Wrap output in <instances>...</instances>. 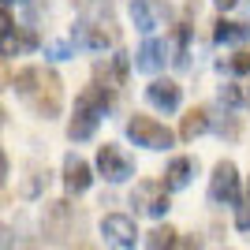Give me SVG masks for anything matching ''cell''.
Segmentation results:
<instances>
[{"instance_id": "obj_1", "label": "cell", "mask_w": 250, "mask_h": 250, "mask_svg": "<svg viewBox=\"0 0 250 250\" xmlns=\"http://www.w3.org/2000/svg\"><path fill=\"white\" fill-rule=\"evenodd\" d=\"M127 138H131L135 146H142V149H168L172 142H176V135H172L161 120L142 116V112H135L131 120H127Z\"/></svg>"}, {"instance_id": "obj_2", "label": "cell", "mask_w": 250, "mask_h": 250, "mask_svg": "<svg viewBox=\"0 0 250 250\" xmlns=\"http://www.w3.org/2000/svg\"><path fill=\"white\" fill-rule=\"evenodd\" d=\"M26 104H30L34 116H42V120L60 116V108H63V83H60V75L52 71V67L42 71V83H38V90L26 97Z\"/></svg>"}, {"instance_id": "obj_3", "label": "cell", "mask_w": 250, "mask_h": 250, "mask_svg": "<svg viewBox=\"0 0 250 250\" xmlns=\"http://www.w3.org/2000/svg\"><path fill=\"white\" fill-rule=\"evenodd\" d=\"M209 202L213 206H239V168L231 161H217L213 165V176H209Z\"/></svg>"}, {"instance_id": "obj_4", "label": "cell", "mask_w": 250, "mask_h": 250, "mask_svg": "<svg viewBox=\"0 0 250 250\" xmlns=\"http://www.w3.org/2000/svg\"><path fill=\"white\" fill-rule=\"evenodd\" d=\"M131 206H135V213H146V217L161 220L172 209V202H168V183L161 179H142L135 190H131Z\"/></svg>"}, {"instance_id": "obj_5", "label": "cell", "mask_w": 250, "mask_h": 250, "mask_svg": "<svg viewBox=\"0 0 250 250\" xmlns=\"http://www.w3.org/2000/svg\"><path fill=\"white\" fill-rule=\"evenodd\" d=\"M97 172L108 183H127V179H135V157L124 153L120 146H112V142H104L97 149Z\"/></svg>"}, {"instance_id": "obj_6", "label": "cell", "mask_w": 250, "mask_h": 250, "mask_svg": "<svg viewBox=\"0 0 250 250\" xmlns=\"http://www.w3.org/2000/svg\"><path fill=\"white\" fill-rule=\"evenodd\" d=\"M120 34L108 26V22H94V19H79L71 30V42L75 49H90V52H104L108 45H116Z\"/></svg>"}, {"instance_id": "obj_7", "label": "cell", "mask_w": 250, "mask_h": 250, "mask_svg": "<svg viewBox=\"0 0 250 250\" xmlns=\"http://www.w3.org/2000/svg\"><path fill=\"white\" fill-rule=\"evenodd\" d=\"M101 235H104V243L127 250V247L138 243V224H135V217H127V213H104L101 217Z\"/></svg>"}, {"instance_id": "obj_8", "label": "cell", "mask_w": 250, "mask_h": 250, "mask_svg": "<svg viewBox=\"0 0 250 250\" xmlns=\"http://www.w3.org/2000/svg\"><path fill=\"white\" fill-rule=\"evenodd\" d=\"M127 11H131V22H135L138 34H153L157 26H165V19H168L165 0H131Z\"/></svg>"}, {"instance_id": "obj_9", "label": "cell", "mask_w": 250, "mask_h": 250, "mask_svg": "<svg viewBox=\"0 0 250 250\" xmlns=\"http://www.w3.org/2000/svg\"><path fill=\"white\" fill-rule=\"evenodd\" d=\"M146 101L153 104L157 112H176L179 104H183V86L176 79H153L146 86Z\"/></svg>"}, {"instance_id": "obj_10", "label": "cell", "mask_w": 250, "mask_h": 250, "mask_svg": "<svg viewBox=\"0 0 250 250\" xmlns=\"http://www.w3.org/2000/svg\"><path fill=\"white\" fill-rule=\"evenodd\" d=\"M90 183H94L90 161H83L79 153H67L63 157V187H67V194H86Z\"/></svg>"}, {"instance_id": "obj_11", "label": "cell", "mask_w": 250, "mask_h": 250, "mask_svg": "<svg viewBox=\"0 0 250 250\" xmlns=\"http://www.w3.org/2000/svg\"><path fill=\"white\" fill-rule=\"evenodd\" d=\"M165 63H168V45L161 42V38H146V42H142V49L135 52V71L157 75Z\"/></svg>"}, {"instance_id": "obj_12", "label": "cell", "mask_w": 250, "mask_h": 250, "mask_svg": "<svg viewBox=\"0 0 250 250\" xmlns=\"http://www.w3.org/2000/svg\"><path fill=\"white\" fill-rule=\"evenodd\" d=\"M127 71H131V60H127V52H116V56H108V63H97L94 67V83H101V86H124V79H127Z\"/></svg>"}, {"instance_id": "obj_13", "label": "cell", "mask_w": 250, "mask_h": 250, "mask_svg": "<svg viewBox=\"0 0 250 250\" xmlns=\"http://www.w3.org/2000/svg\"><path fill=\"white\" fill-rule=\"evenodd\" d=\"M67 220H71V206H67V202H49V206H45V213H42L45 235L63 239V235H67Z\"/></svg>"}, {"instance_id": "obj_14", "label": "cell", "mask_w": 250, "mask_h": 250, "mask_svg": "<svg viewBox=\"0 0 250 250\" xmlns=\"http://www.w3.org/2000/svg\"><path fill=\"white\" fill-rule=\"evenodd\" d=\"M194 172H198V161H194V157H172V161H168V168H165L168 190H183L190 179H194Z\"/></svg>"}, {"instance_id": "obj_15", "label": "cell", "mask_w": 250, "mask_h": 250, "mask_svg": "<svg viewBox=\"0 0 250 250\" xmlns=\"http://www.w3.org/2000/svg\"><path fill=\"white\" fill-rule=\"evenodd\" d=\"M42 71H45V67L30 63V67H19L15 75L8 71V79H4V83H8V90H15V94H19L22 101H26V97H30L34 90H38V83H42Z\"/></svg>"}, {"instance_id": "obj_16", "label": "cell", "mask_w": 250, "mask_h": 250, "mask_svg": "<svg viewBox=\"0 0 250 250\" xmlns=\"http://www.w3.org/2000/svg\"><path fill=\"white\" fill-rule=\"evenodd\" d=\"M213 42L217 45H247L250 26L247 22H231V19H217L213 22Z\"/></svg>"}, {"instance_id": "obj_17", "label": "cell", "mask_w": 250, "mask_h": 250, "mask_svg": "<svg viewBox=\"0 0 250 250\" xmlns=\"http://www.w3.org/2000/svg\"><path fill=\"white\" fill-rule=\"evenodd\" d=\"M209 127H213L209 108H190V112L183 116V124H179V138H183V142H194L198 135H206Z\"/></svg>"}, {"instance_id": "obj_18", "label": "cell", "mask_w": 250, "mask_h": 250, "mask_svg": "<svg viewBox=\"0 0 250 250\" xmlns=\"http://www.w3.org/2000/svg\"><path fill=\"white\" fill-rule=\"evenodd\" d=\"M97 116H86V112H75L71 116V124H67V138L71 142H86V138H94V131H97Z\"/></svg>"}, {"instance_id": "obj_19", "label": "cell", "mask_w": 250, "mask_h": 250, "mask_svg": "<svg viewBox=\"0 0 250 250\" xmlns=\"http://www.w3.org/2000/svg\"><path fill=\"white\" fill-rule=\"evenodd\" d=\"M220 104H224V108H247L250 104V86L247 83H224L220 86Z\"/></svg>"}, {"instance_id": "obj_20", "label": "cell", "mask_w": 250, "mask_h": 250, "mask_svg": "<svg viewBox=\"0 0 250 250\" xmlns=\"http://www.w3.org/2000/svg\"><path fill=\"white\" fill-rule=\"evenodd\" d=\"M176 228H168V224H165V228H153V231H149V235H146V247H153V250H161V247H176Z\"/></svg>"}, {"instance_id": "obj_21", "label": "cell", "mask_w": 250, "mask_h": 250, "mask_svg": "<svg viewBox=\"0 0 250 250\" xmlns=\"http://www.w3.org/2000/svg\"><path fill=\"white\" fill-rule=\"evenodd\" d=\"M217 67H220V71H224V67H228L231 75H250V49L235 52V56H231V60H220Z\"/></svg>"}, {"instance_id": "obj_22", "label": "cell", "mask_w": 250, "mask_h": 250, "mask_svg": "<svg viewBox=\"0 0 250 250\" xmlns=\"http://www.w3.org/2000/svg\"><path fill=\"white\" fill-rule=\"evenodd\" d=\"M235 228H239V231H250V198L235 206Z\"/></svg>"}, {"instance_id": "obj_23", "label": "cell", "mask_w": 250, "mask_h": 250, "mask_svg": "<svg viewBox=\"0 0 250 250\" xmlns=\"http://www.w3.org/2000/svg\"><path fill=\"white\" fill-rule=\"evenodd\" d=\"M71 49H75V42H71V45H52L49 56H52V60H67V56H71Z\"/></svg>"}, {"instance_id": "obj_24", "label": "cell", "mask_w": 250, "mask_h": 250, "mask_svg": "<svg viewBox=\"0 0 250 250\" xmlns=\"http://www.w3.org/2000/svg\"><path fill=\"white\" fill-rule=\"evenodd\" d=\"M213 4H217L220 11H228V8H235V4H239V0H213Z\"/></svg>"}]
</instances>
